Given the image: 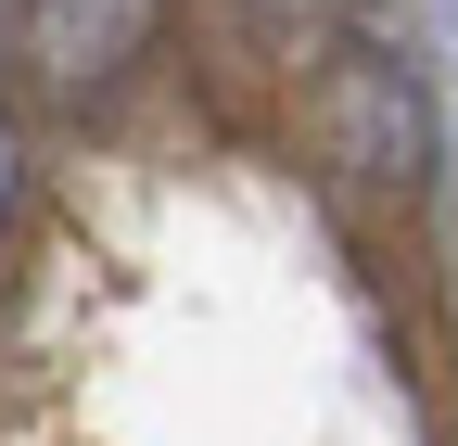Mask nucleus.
Here are the masks:
<instances>
[{
  "label": "nucleus",
  "mask_w": 458,
  "mask_h": 446,
  "mask_svg": "<svg viewBox=\"0 0 458 446\" xmlns=\"http://www.w3.org/2000/svg\"><path fill=\"white\" fill-rule=\"evenodd\" d=\"M293 141L344 204H420L433 192V90L394 39H331L293 90Z\"/></svg>",
  "instance_id": "f257e3e1"
},
{
  "label": "nucleus",
  "mask_w": 458,
  "mask_h": 446,
  "mask_svg": "<svg viewBox=\"0 0 458 446\" xmlns=\"http://www.w3.org/2000/svg\"><path fill=\"white\" fill-rule=\"evenodd\" d=\"M153 26H165V0H26L13 13V77L38 102H89L153 51Z\"/></svg>",
  "instance_id": "f03ea898"
},
{
  "label": "nucleus",
  "mask_w": 458,
  "mask_h": 446,
  "mask_svg": "<svg viewBox=\"0 0 458 446\" xmlns=\"http://www.w3.org/2000/svg\"><path fill=\"white\" fill-rule=\"evenodd\" d=\"M13 204H26V141H13V102H0V230H13Z\"/></svg>",
  "instance_id": "7ed1b4c3"
},
{
  "label": "nucleus",
  "mask_w": 458,
  "mask_h": 446,
  "mask_svg": "<svg viewBox=\"0 0 458 446\" xmlns=\"http://www.w3.org/2000/svg\"><path fill=\"white\" fill-rule=\"evenodd\" d=\"M267 13H293V26H331V13H357V0H267Z\"/></svg>",
  "instance_id": "20e7f679"
}]
</instances>
